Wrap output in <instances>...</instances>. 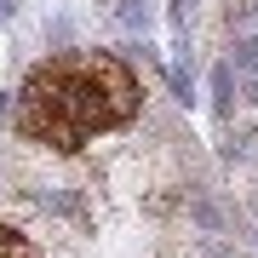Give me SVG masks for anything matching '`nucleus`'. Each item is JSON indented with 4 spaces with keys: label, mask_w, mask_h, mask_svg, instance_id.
Instances as JSON below:
<instances>
[{
    "label": "nucleus",
    "mask_w": 258,
    "mask_h": 258,
    "mask_svg": "<svg viewBox=\"0 0 258 258\" xmlns=\"http://www.w3.org/2000/svg\"><path fill=\"white\" fill-rule=\"evenodd\" d=\"M138 81L132 69L109 52H63L46 57L35 75L23 81L18 103H12V120H18L23 138L57 149V155H75L92 138L126 126L138 115Z\"/></svg>",
    "instance_id": "1"
},
{
    "label": "nucleus",
    "mask_w": 258,
    "mask_h": 258,
    "mask_svg": "<svg viewBox=\"0 0 258 258\" xmlns=\"http://www.w3.org/2000/svg\"><path fill=\"white\" fill-rule=\"evenodd\" d=\"M230 69H235V86H241V98L258 103V35H241L235 40V57H230Z\"/></svg>",
    "instance_id": "2"
},
{
    "label": "nucleus",
    "mask_w": 258,
    "mask_h": 258,
    "mask_svg": "<svg viewBox=\"0 0 258 258\" xmlns=\"http://www.w3.org/2000/svg\"><path fill=\"white\" fill-rule=\"evenodd\" d=\"M212 115H218V120H235V69L230 63L212 69Z\"/></svg>",
    "instance_id": "3"
},
{
    "label": "nucleus",
    "mask_w": 258,
    "mask_h": 258,
    "mask_svg": "<svg viewBox=\"0 0 258 258\" xmlns=\"http://www.w3.org/2000/svg\"><path fill=\"white\" fill-rule=\"evenodd\" d=\"M115 18L132 29V35H149L155 29V0H115Z\"/></svg>",
    "instance_id": "4"
},
{
    "label": "nucleus",
    "mask_w": 258,
    "mask_h": 258,
    "mask_svg": "<svg viewBox=\"0 0 258 258\" xmlns=\"http://www.w3.org/2000/svg\"><path fill=\"white\" fill-rule=\"evenodd\" d=\"M0 258H40V252H35V241H29L23 230L0 224Z\"/></svg>",
    "instance_id": "5"
},
{
    "label": "nucleus",
    "mask_w": 258,
    "mask_h": 258,
    "mask_svg": "<svg viewBox=\"0 0 258 258\" xmlns=\"http://www.w3.org/2000/svg\"><path fill=\"white\" fill-rule=\"evenodd\" d=\"M35 201L46 207V212H63V218H86V212H81V201H75V195H63V189H40Z\"/></svg>",
    "instance_id": "6"
},
{
    "label": "nucleus",
    "mask_w": 258,
    "mask_h": 258,
    "mask_svg": "<svg viewBox=\"0 0 258 258\" xmlns=\"http://www.w3.org/2000/svg\"><path fill=\"white\" fill-rule=\"evenodd\" d=\"M189 212H195V224H201V230H218V224H224V212H218V201H212V195H195Z\"/></svg>",
    "instance_id": "7"
},
{
    "label": "nucleus",
    "mask_w": 258,
    "mask_h": 258,
    "mask_svg": "<svg viewBox=\"0 0 258 258\" xmlns=\"http://www.w3.org/2000/svg\"><path fill=\"white\" fill-rule=\"evenodd\" d=\"M46 40H57V46H69V18H57V23H46Z\"/></svg>",
    "instance_id": "8"
},
{
    "label": "nucleus",
    "mask_w": 258,
    "mask_h": 258,
    "mask_svg": "<svg viewBox=\"0 0 258 258\" xmlns=\"http://www.w3.org/2000/svg\"><path fill=\"white\" fill-rule=\"evenodd\" d=\"M12 12H18V0H0V18H12Z\"/></svg>",
    "instance_id": "9"
},
{
    "label": "nucleus",
    "mask_w": 258,
    "mask_h": 258,
    "mask_svg": "<svg viewBox=\"0 0 258 258\" xmlns=\"http://www.w3.org/2000/svg\"><path fill=\"white\" fill-rule=\"evenodd\" d=\"M178 6H195V0H178Z\"/></svg>",
    "instance_id": "10"
}]
</instances>
